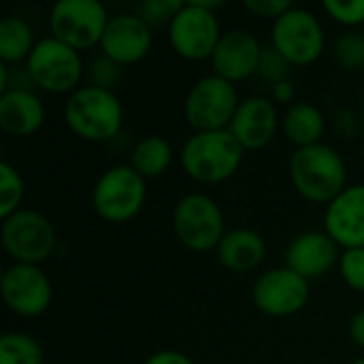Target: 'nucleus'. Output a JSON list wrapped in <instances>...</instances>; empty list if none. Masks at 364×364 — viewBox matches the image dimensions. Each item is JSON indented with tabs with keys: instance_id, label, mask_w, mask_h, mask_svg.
Masks as SVG:
<instances>
[{
	"instance_id": "nucleus-26",
	"label": "nucleus",
	"mask_w": 364,
	"mask_h": 364,
	"mask_svg": "<svg viewBox=\"0 0 364 364\" xmlns=\"http://www.w3.org/2000/svg\"><path fill=\"white\" fill-rule=\"evenodd\" d=\"M333 58L335 62L348 70L356 73L364 70V34L363 32H346L335 41L333 47Z\"/></svg>"
},
{
	"instance_id": "nucleus-8",
	"label": "nucleus",
	"mask_w": 364,
	"mask_h": 364,
	"mask_svg": "<svg viewBox=\"0 0 364 364\" xmlns=\"http://www.w3.org/2000/svg\"><path fill=\"white\" fill-rule=\"evenodd\" d=\"M173 228L179 243L192 252L218 250L228 232L222 207L203 192H192L179 198L173 211Z\"/></svg>"
},
{
	"instance_id": "nucleus-32",
	"label": "nucleus",
	"mask_w": 364,
	"mask_h": 364,
	"mask_svg": "<svg viewBox=\"0 0 364 364\" xmlns=\"http://www.w3.org/2000/svg\"><path fill=\"white\" fill-rule=\"evenodd\" d=\"M252 15L260 19H273L277 21L282 15H286L294 4L290 0H245L243 4Z\"/></svg>"
},
{
	"instance_id": "nucleus-16",
	"label": "nucleus",
	"mask_w": 364,
	"mask_h": 364,
	"mask_svg": "<svg viewBox=\"0 0 364 364\" xmlns=\"http://www.w3.org/2000/svg\"><path fill=\"white\" fill-rule=\"evenodd\" d=\"M341 247L326 230H305L296 235L286 247V267L307 282L328 275L339 267Z\"/></svg>"
},
{
	"instance_id": "nucleus-9",
	"label": "nucleus",
	"mask_w": 364,
	"mask_h": 364,
	"mask_svg": "<svg viewBox=\"0 0 364 364\" xmlns=\"http://www.w3.org/2000/svg\"><path fill=\"white\" fill-rule=\"evenodd\" d=\"M0 241L9 258L17 264H41L55 250L53 224L34 209H19L2 220Z\"/></svg>"
},
{
	"instance_id": "nucleus-1",
	"label": "nucleus",
	"mask_w": 364,
	"mask_h": 364,
	"mask_svg": "<svg viewBox=\"0 0 364 364\" xmlns=\"http://www.w3.org/2000/svg\"><path fill=\"white\" fill-rule=\"evenodd\" d=\"M288 171L294 190L316 205L333 203L348 188V166L341 154L326 143L296 149Z\"/></svg>"
},
{
	"instance_id": "nucleus-28",
	"label": "nucleus",
	"mask_w": 364,
	"mask_h": 364,
	"mask_svg": "<svg viewBox=\"0 0 364 364\" xmlns=\"http://www.w3.org/2000/svg\"><path fill=\"white\" fill-rule=\"evenodd\" d=\"M186 2L181 0H145L136 6V15L149 26L158 28L164 23H171L173 17L183 9Z\"/></svg>"
},
{
	"instance_id": "nucleus-5",
	"label": "nucleus",
	"mask_w": 364,
	"mask_h": 364,
	"mask_svg": "<svg viewBox=\"0 0 364 364\" xmlns=\"http://www.w3.org/2000/svg\"><path fill=\"white\" fill-rule=\"evenodd\" d=\"M145 198L147 183L130 164L107 168L92 188V207L96 215L111 224H124L136 218Z\"/></svg>"
},
{
	"instance_id": "nucleus-13",
	"label": "nucleus",
	"mask_w": 364,
	"mask_h": 364,
	"mask_svg": "<svg viewBox=\"0 0 364 364\" xmlns=\"http://www.w3.org/2000/svg\"><path fill=\"white\" fill-rule=\"evenodd\" d=\"M0 294L13 314L21 318H38L51 307L53 286L41 267L13 262L0 277Z\"/></svg>"
},
{
	"instance_id": "nucleus-10",
	"label": "nucleus",
	"mask_w": 364,
	"mask_h": 364,
	"mask_svg": "<svg viewBox=\"0 0 364 364\" xmlns=\"http://www.w3.org/2000/svg\"><path fill=\"white\" fill-rule=\"evenodd\" d=\"M109 13L98 0H58L49 11L51 36L83 51L100 45Z\"/></svg>"
},
{
	"instance_id": "nucleus-25",
	"label": "nucleus",
	"mask_w": 364,
	"mask_h": 364,
	"mask_svg": "<svg viewBox=\"0 0 364 364\" xmlns=\"http://www.w3.org/2000/svg\"><path fill=\"white\" fill-rule=\"evenodd\" d=\"M23 194H26V186L19 171L9 162H0V218L2 220L11 218L21 209L19 205L23 200Z\"/></svg>"
},
{
	"instance_id": "nucleus-17",
	"label": "nucleus",
	"mask_w": 364,
	"mask_h": 364,
	"mask_svg": "<svg viewBox=\"0 0 364 364\" xmlns=\"http://www.w3.org/2000/svg\"><path fill=\"white\" fill-rule=\"evenodd\" d=\"M279 126L282 119L271 98L247 96L239 102L228 130L245 151H256L267 147L275 139Z\"/></svg>"
},
{
	"instance_id": "nucleus-11",
	"label": "nucleus",
	"mask_w": 364,
	"mask_h": 364,
	"mask_svg": "<svg viewBox=\"0 0 364 364\" xmlns=\"http://www.w3.org/2000/svg\"><path fill=\"white\" fill-rule=\"evenodd\" d=\"M271 45L292 66H309L324 53L326 36L320 19L311 11L292 6L286 15L273 21Z\"/></svg>"
},
{
	"instance_id": "nucleus-6",
	"label": "nucleus",
	"mask_w": 364,
	"mask_h": 364,
	"mask_svg": "<svg viewBox=\"0 0 364 364\" xmlns=\"http://www.w3.org/2000/svg\"><path fill=\"white\" fill-rule=\"evenodd\" d=\"M239 102L235 83L218 75H207L190 87L183 100V117L194 132L228 130Z\"/></svg>"
},
{
	"instance_id": "nucleus-37",
	"label": "nucleus",
	"mask_w": 364,
	"mask_h": 364,
	"mask_svg": "<svg viewBox=\"0 0 364 364\" xmlns=\"http://www.w3.org/2000/svg\"><path fill=\"white\" fill-rule=\"evenodd\" d=\"M350 364H364V358H356V360H352Z\"/></svg>"
},
{
	"instance_id": "nucleus-18",
	"label": "nucleus",
	"mask_w": 364,
	"mask_h": 364,
	"mask_svg": "<svg viewBox=\"0 0 364 364\" xmlns=\"http://www.w3.org/2000/svg\"><path fill=\"white\" fill-rule=\"evenodd\" d=\"M324 230L341 250L364 247V183L348 186L326 205Z\"/></svg>"
},
{
	"instance_id": "nucleus-14",
	"label": "nucleus",
	"mask_w": 364,
	"mask_h": 364,
	"mask_svg": "<svg viewBox=\"0 0 364 364\" xmlns=\"http://www.w3.org/2000/svg\"><path fill=\"white\" fill-rule=\"evenodd\" d=\"M264 45L256 38L245 28H235L222 34L213 55H211V66L213 75L239 83L258 73L260 66V55H262Z\"/></svg>"
},
{
	"instance_id": "nucleus-31",
	"label": "nucleus",
	"mask_w": 364,
	"mask_h": 364,
	"mask_svg": "<svg viewBox=\"0 0 364 364\" xmlns=\"http://www.w3.org/2000/svg\"><path fill=\"white\" fill-rule=\"evenodd\" d=\"M87 75H90V85H96V87H102V90H111L113 92V87L122 79V66L100 53L90 64Z\"/></svg>"
},
{
	"instance_id": "nucleus-33",
	"label": "nucleus",
	"mask_w": 364,
	"mask_h": 364,
	"mask_svg": "<svg viewBox=\"0 0 364 364\" xmlns=\"http://www.w3.org/2000/svg\"><path fill=\"white\" fill-rule=\"evenodd\" d=\"M360 128H363V117H358L354 111H350V109L337 111V115H335V130H337L339 136L354 139L360 132Z\"/></svg>"
},
{
	"instance_id": "nucleus-21",
	"label": "nucleus",
	"mask_w": 364,
	"mask_h": 364,
	"mask_svg": "<svg viewBox=\"0 0 364 364\" xmlns=\"http://www.w3.org/2000/svg\"><path fill=\"white\" fill-rule=\"evenodd\" d=\"M282 130L296 149L318 145L326 130V117L311 102H294L282 119Z\"/></svg>"
},
{
	"instance_id": "nucleus-29",
	"label": "nucleus",
	"mask_w": 364,
	"mask_h": 364,
	"mask_svg": "<svg viewBox=\"0 0 364 364\" xmlns=\"http://www.w3.org/2000/svg\"><path fill=\"white\" fill-rule=\"evenodd\" d=\"M322 9L333 21L346 28L364 26V0H324Z\"/></svg>"
},
{
	"instance_id": "nucleus-7",
	"label": "nucleus",
	"mask_w": 364,
	"mask_h": 364,
	"mask_svg": "<svg viewBox=\"0 0 364 364\" xmlns=\"http://www.w3.org/2000/svg\"><path fill=\"white\" fill-rule=\"evenodd\" d=\"M26 68L38 90L68 96L79 90L85 73L79 51L53 36L36 41V47L26 60Z\"/></svg>"
},
{
	"instance_id": "nucleus-35",
	"label": "nucleus",
	"mask_w": 364,
	"mask_h": 364,
	"mask_svg": "<svg viewBox=\"0 0 364 364\" xmlns=\"http://www.w3.org/2000/svg\"><path fill=\"white\" fill-rule=\"evenodd\" d=\"M348 333H350L352 343L364 350V309L356 311V314L352 316L350 326H348Z\"/></svg>"
},
{
	"instance_id": "nucleus-24",
	"label": "nucleus",
	"mask_w": 364,
	"mask_h": 364,
	"mask_svg": "<svg viewBox=\"0 0 364 364\" xmlns=\"http://www.w3.org/2000/svg\"><path fill=\"white\" fill-rule=\"evenodd\" d=\"M41 343L26 333H4L0 337V364H43Z\"/></svg>"
},
{
	"instance_id": "nucleus-4",
	"label": "nucleus",
	"mask_w": 364,
	"mask_h": 364,
	"mask_svg": "<svg viewBox=\"0 0 364 364\" xmlns=\"http://www.w3.org/2000/svg\"><path fill=\"white\" fill-rule=\"evenodd\" d=\"M220 2L188 0L183 9L168 23V41L175 53L190 62L211 60L220 38L222 28L215 15Z\"/></svg>"
},
{
	"instance_id": "nucleus-34",
	"label": "nucleus",
	"mask_w": 364,
	"mask_h": 364,
	"mask_svg": "<svg viewBox=\"0 0 364 364\" xmlns=\"http://www.w3.org/2000/svg\"><path fill=\"white\" fill-rule=\"evenodd\" d=\"M143 364H194V360L188 354L177 352V350H160L147 356Z\"/></svg>"
},
{
	"instance_id": "nucleus-27",
	"label": "nucleus",
	"mask_w": 364,
	"mask_h": 364,
	"mask_svg": "<svg viewBox=\"0 0 364 364\" xmlns=\"http://www.w3.org/2000/svg\"><path fill=\"white\" fill-rule=\"evenodd\" d=\"M292 70L294 66L273 47V45H264L262 55H260V66H258V75L273 85L284 83V81H292Z\"/></svg>"
},
{
	"instance_id": "nucleus-38",
	"label": "nucleus",
	"mask_w": 364,
	"mask_h": 364,
	"mask_svg": "<svg viewBox=\"0 0 364 364\" xmlns=\"http://www.w3.org/2000/svg\"><path fill=\"white\" fill-rule=\"evenodd\" d=\"M360 117H363V128H364V105H363V115H360Z\"/></svg>"
},
{
	"instance_id": "nucleus-12",
	"label": "nucleus",
	"mask_w": 364,
	"mask_h": 364,
	"mask_svg": "<svg viewBox=\"0 0 364 364\" xmlns=\"http://www.w3.org/2000/svg\"><path fill=\"white\" fill-rule=\"evenodd\" d=\"M254 307L269 318H290L309 303V282L288 267L264 271L252 288Z\"/></svg>"
},
{
	"instance_id": "nucleus-15",
	"label": "nucleus",
	"mask_w": 364,
	"mask_h": 364,
	"mask_svg": "<svg viewBox=\"0 0 364 364\" xmlns=\"http://www.w3.org/2000/svg\"><path fill=\"white\" fill-rule=\"evenodd\" d=\"M154 45V28H149L136 13L113 15L100 41L102 55L119 66L141 62Z\"/></svg>"
},
{
	"instance_id": "nucleus-19",
	"label": "nucleus",
	"mask_w": 364,
	"mask_h": 364,
	"mask_svg": "<svg viewBox=\"0 0 364 364\" xmlns=\"http://www.w3.org/2000/svg\"><path fill=\"white\" fill-rule=\"evenodd\" d=\"M45 122L43 100L34 92L13 90L0 96V130L11 136H30Z\"/></svg>"
},
{
	"instance_id": "nucleus-23",
	"label": "nucleus",
	"mask_w": 364,
	"mask_h": 364,
	"mask_svg": "<svg viewBox=\"0 0 364 364\" xmlns=\"http://www.w3.org/2000/svg\"><path fill=\"white\" fill-rule=\"evenodd\" d=\"M36 47L30 23L21 17L9 15L0 21V62L19 64L26 62Z\"/></svg>"
},
{
	"instance_id": "nucleus-2",
	"label": "nucleus",
	"mask_w": 364,
	"mask_h": 364,
	"mask_svg": "<svg viewBox=\"0 0 364 364\" xmlns=\"http://www.w3.org/2000/svg\"><path fill=\"white\" fill-rule=\"evenodd\" d=\"M64 119L73 134L90 143H105L117 136L124 124V107L115 92L96 85H81L64 105Z\"/></svg>"
},
{
	"instance_id": "nucleus-30",
	"label": "nucleus",
	"mask_w": 364,
	"mask_h": 364,
	"mask_svg": "<svg viewBox=\"0 0 364 364\" xmlns=\"http://www.w3.org/2000/svg\"><path fill=\"white\" fill-rule=\"evenodd\" d=\"M341 279L356 292L364 294V247L343 250L339 258Z\"/></svg>"
},
{
	"instance_id": "nucleus-20",
	"label": "nucleus",
	"mask_w": 364,
	"mask_h": 364,
	"mask_svg": "<svg viewBox=\"0 0 364 364\" xmlns=\"http://www.w3.org/2000/svg\"><path fill=\"white\" fill-rule=\"evenodd\" d=\"M215 254L224 269L232 273H250L262 264L267 256V243L256 230L235 228L224 235Z\"/></svg>"
},
{
	"instance_id": "nucleus-3",
	"label": "nucleus",
	"mask_w": 364,
	"mask_h": 364,
	"mask_svg": "<svg viewBox=\"0 0 364 364\" xmlns=\"http://www.w3.org/2000/svg\"><path fill=\"white\" fill-rule=\"evenodd\" d=\"M245 149L230 134V130L194 132L179 151L183 173L198 183H222L230 179L241 162Z\"/></svg>"
},
{
	"instance_id": "nucleus-36",
	"label": "nucleus",
	"mask_w": 364,
	"mask_h": 364,
	"mask_svg": "<svg viewBox=\"0 0 364 364\" xmlns=\"http://www.w3.org/2000/svg\"><path fill=\"white\" fill-rule=\"evenodd\" d=\"M273 92V100L279 102V105H288L294 100V83L292 81H284V83H277L271 87Z\"/></svg>"
},
{
	"instance_id": "nucleus-39",
	"label": "nucleus",
	"mask_w": 364,
	"mask_h": 364,
	"mask_svg": "<svg viewBox=\"0 0 364 364\" xmlns=\"http://www.w3.org/2000/svg\"><path fill=\"white\" fill-rule=\"evenodd\" d=\"M360 32H363V34H364V26H363V30H360Z\"/></svg>"
},
{
	"instance_id": "nucleus-22",
	"label": "nucleus",
	"mask_w": 364,
	"mask_h": 364,
	"mask_svg": "<svg viewBox=\"0 0 364 364\" xmlns=\"http://www.w3.org/2000/svg\"><path fill=\"white\" fill-rule=\"evenodd\" d=\"M173 162V147L171 143L160 134L143 136L130 156V166L143 177V179H156L168 171Z\"/></svg>"
}]
</instances>
